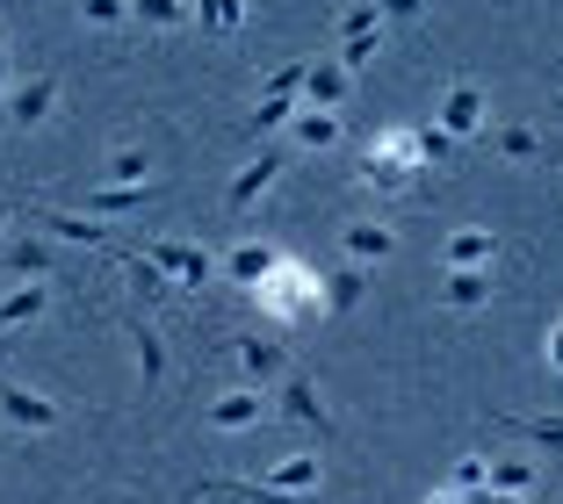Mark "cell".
<instances>
[{
    "instance_id": "1",
    "label": "cell",
    "mask_w": 563,
    "mask_h": 504,
    "mask_svg": "<svg viewBox=\"0 0 563 504\" xmlns=\"http://www.w3.org/2000/svg\"><path fill=\"white\" fill-rule=\"evenodd\" d=\"M261 310H267V317H282V332L311 325L318 310H325V289H318V275L303 260H275L261 275Z\"/></svg>"
},
{
    "instance_id": "2",
    "label": "cell",
    "mask_w": 563,
    "mask_h": 504,
    "mask_svg": "<svg viewBox=\"0 0 563 504\" xmlns=\"http://www.w3.org/2000/svg\"><path fill=\"white\" fill-rule=\"evenodd\" d=\"M282 166H289V152H282V145H275V152H261V159H246V166H239V180L224 188V210H232V216H246L253 202H261L267 188L282 180Z\"/></svg>"
},
{
    "instance_id": "3",
    "label": "cell",
    "mask_w": 563,
    "mask_h": 504,
    "mask_svg": "<svg viewBox=\"0 0 563 504\" xmlns=\"http://www.w3.org/2000/svg\"><path fill=\"white\" fill-rule=\"evenodd\" d=\"M145 260L159 267V275H174V281H181V289H202V281L217 275V260H210V253H202V245H181V238H166V245H152Z\"/></svg>"
},
{
    "instance_id": "4",
    "label": "cell",
    "mask_w": 563,
    "mask_h": 504,
    "mask_svg": "<svg viewBox=\"0 0 563 504\" xmlns=\"http://www.w3.org/2000/svg\"><path fill=\"white\" fill-rule=\"evenodd\" d=\"M282 411H289L311 439H325V447L340 439V425L325 418V404H318V390H311V374H289V382H282Z\"/></svg>"
},
{
    "instance_id": "5",
    "label": "cell",
    "mask_w": 563,
    "mask_h": 504,
    "mask_svg": "<svg viewBox=\"0 0 563 504\" xmlns=\"http://www.w3.org/2000/svg\"><path fill=\"white\" fill-rule=\"evenodd\" d=\"M224 354H232L239 368H246V382H253V390L282 374V339H253V332H224Z\"/></svg>"
},
{
    "instance_id": "6",
    "label": "cell",
    "mask_w": 563,
    "mask_h": 504,
    "mask_svg": "<svg viewBox=\"0 0 563 504\" xmlns=\"http://www.w3.org/2000/svg\"><path fill=\"white\" fill-rule=\"evenodd\" d=\"M159 195H166V173L159 180H131V188H101V195L80 202V210L87 216H131V210H152Z\"/></svg>"
},
{
    "instance_id": "7",
    "label": "cell",
    "mask_w": 563,
    "mask_h": 504,
    "mask_svg": "<svg viewBox=\"0 0 563 504\" xmlns=\"http://www.w3.org/2000/svg\"><path fill=\"white\" fill-rule=\"evenodd\" d=\"M131 339H137V390H159L166 382V339H159V325L152 317H131Z\"/></svg>"
},
{
    "instance_id": "8",
    "label": "cell",
    "mask_w": 563,
    "mask_h": 504,
    "mask_svg": "<svg viewBox=\"0 0 563 504\" xmlns=\"http://www.w3.org/2000/svg\"><path fill=\"white\" fill-rule=\"evenodd\" d=\"M347 101V66L340 58H311V80H303V109H340Z\"/></svg>"
},
{
    "instance_id": "9",
    "label": "cell",
    "mask_w": 563,
    "mask_h": 504,
    "mask_svg": "<svg viewBox=\"0 0 563 504\" xmlns=\"http://www.w3.org/2000/svg\"><path fill=\"white\" fill-rule=\"evenodd\" d=\"M477 123H484V94L477 87H448L441 94V131L448 137H477Z\"/></svg>"
},
{
    "instance_id": "10",
    "label": "cell",
    "mask_w": 563,
    "mask_h": 504,
    "mask_svg": "<svg viewBox=\"0 0 563 504\" xmlns=\"http://www.w3.org/2000/svg\"><path fill=\"white\" fill-rule=\"evenodd\" d=\"M0 418L15 425V433H44V425L58 418V404H51V396H30V390H0Z\"/></svg>"
},
{
    "instance_id": "11",
    "label": "cell",
    "mask_w": 563,
    "mask_h": 504,
    "mask_svg": "<svg viewBox=\"0 0 563 504\" xmlns=\"http://www.w3.org/2000/svg\"><path fill=\"white\" fill-rule=\"evenodd\" d=\"M44 310H51V275H30V289H15L8 303H0V332L30 325V317H44Z\"/></svg>"
},
{
    "instance_id": "12",
    "label": "cell",
    "mask_w": 563,
    "mask_h": 504,
    "mask_svg": "<svg viewBox=\"0 0 563 504\" xmlns=\"http://www.w3.org/2000/svg\"><path fill=\"white\" fill-rule=\"evenodd\" d=\"M340 245H347L354 260H390V253H398V231H383V224H347V231H340Z\"/></svg>"
},
{
    "instance_id": "13",
    "label": "cell",
    "mask_w": 563,
    "mask_h": 504,
    "mask_svg": "<svg viewBox=\"0 0 563 504\" xmlns=\"http://www.w3.org/2000/svg\"><path fill=\"white\" fill-rule=\"evenodd\" d=\"M51 101H58V87H51V80H22L15 101H8V115L30 131V123H44V115H51Z\"/></svg>"
},
{
    "instance_id": "14",
    "label": "cell",
    "mask_w": 563,
    "mask_h": 504,
    "mask_svg": "<svg viewBox=\"0 0 563 504\" xmlns=\"http://www.w3.org/2000/svg\"><path fill=\"white\" fill-rule=\"evenodd\" d=\"M332 137H340V109H303V101H297V145L325 152Z\"/></svg>"
},
{
    "instance_id": "15",
    "label": "cell",
    "mask_w": 563,
    "mask_h": 504,
    "mask_svg": "<svg viewBox=\"0 0 563 504\" xmlns=\"http://www.w3.org/2000/svg\"><path fill=\"white\" fill-rule=\"evenodd\" d=\"M492 260H498L492 231H455V238H448V267H492Z\"/></svg>"
},
{
    "instance_id": "16",
    "label": "cell",
    "mask_w": 563,
    "mask_h": 504,
    "mask_svg": "<svg viewBox=\"0 0 563 504\" xmlns=\"http://www.w3.org/2000/svg\"><path fill=\"white\" fill-rule=\"evenodd\" d=\"M261 411H267V396L253 390V382H239L232 396H217V411H210V418H217V425H253Z\"/></svg>"
},
{
    "instance_id": "17",
    "label": "cell",
    "mask_w": 563,
    "mask_h": 504,
    "mask_svg": "<svg viewBox=\"0 0 563 504\" xmlns=\"http://www.w3.org/2000/svg\"><path fill=\"white\" fill-rule=\"evenodd\" d=\"M492 289H498V281L484 275V267H455V281H448V303H455V310H477V303H492Z\"/></svg>"
},
{
    "instance_id": "18",
    "label": "cell",
    "mask_w": 563,
    "mask_h": 504,
    "mask_svg": "<svg viewBox=\"0 0 563 504\" xmlns=\"http://www.w3.org/2000/svg\"><path fill=\"white\" fill-rule=\"evenodd\" d=\"M196 15L210 36H239L246 30V0H196Z\"/></svg>"
},
{
    "instance_id": "19",
    "label": "cell",
    "mask_w": 563,
    "mask_h": 504,
    "mask_svg": "<svg viewBox=\"0 0 563 504\" xmlns=\"http://www.w3.org/2000/svg\"><path fill=\"white\" fill-rule=\"evenodd\" d=\"M506 433L514 439H542V447H563V418H528V411H506Z\"/></svg>"
},
{
    "instance_id": "20",
    "label": "cell",
    "mask_w": 563,
    "mask_h": 504,
    "mask_svg": "<svg viewBox=\"0 0 563 504\" xmlns=\"http://www.w3.org/2000/svg\"><path fill=\"white\" fill-rule=\"evenodd\" d=\"M0 267H8V275H51V245H36V238H15L8 253H0Z\"/></svg>"
},
{
    "instance_id": "21",
    "label": "cell",
    "mask_w": 563,
    "mask_h": 504,
    "mask_svg": "<svg viewBox=\"0 0 563 504\" xmlns=\"http://www.w3.org/2000/svg\"><path fill=\"white\" fill-rule=\"evenodd\" d=\"M267 267H275V253H267V245H239L232 260H224V275L232 281H246V289H261V275Z\"/></svg>"
},
{
    "instance_id": "22",
    "label": "cell",
    "mask_w": 563,
    "mask_h": 504,
    "mask_svg": "<svg viewBox=\"0 0 563 504\" xmlns=\"http://www.w3.org/2000/svg\"><path fill=\"white\" fill-rule=\"evenodd\" d=\"M354 36H383V8L376 0H354L347 15H340V44H354Z\"/></svg>"
},
{
    "instance_id": "23",
    "label": "cell",
    "mask_w": 563,
    "mask_h": 504,
    "mask_svg": "<svg viewBox=\"0 0 563 504\" xmlns=\"http://www.w3.org/2000/svg\"><path fill=\"white\" fill-rule=\"evenodd\" d=\"M109 180H117V188H131V180H159V166H152V152H117V159H109Z\"/></svg>"
},
{
    "instance_id": "24",
    "label": "cell",
    "mask_w": 563,
    "mask_h": 504,
    "mask_svg": "<svg viewBox=\"0 0 563 504\" xmlns=\"http://www.w3.org/2000/svg\"><path fill=\"white\" fill-rule=\"evenodd\" d=\"M44 231H58V238H73V245H109V231H101V224H87V216H58V210L44 216Z\"/></svg>"
},
{
    "instance_id": "25",
    "label": "cell",
    "mask_w": 563,
    "mask_h": 504,
    "mask_svg": "<svg viewBox=\"0 0 563 504\" xmlns=\"http://www.w3.org/2000/svg\"><path fill=\"white\" fill-rule=\"evenodd\" d=\"M267 483H275V490H311V483H318V461H311V455H289L275 475H267Z\"/></svg>"
},
{
    "instance_id": "26",
    "label": "cell",
    "mask_w": 563,
    "mask_h": 504,
    "mask_svg": "<svg viewBox=\"0 0 563 504\" xmlns=\"http://www.w3.org/2000/svg\"><path fill=\"white\" fill-rule=\"evenodd\" d=\"M137 22L145 30H174L181 22V0H137Z\"/></svg>"
},
{
    "instance_id": "27",
    "label": "cell",
    "mask_w": 563,
    "mask_h": 504,
    "mask_svg": "<svg viewBox=\"0 0 563 504\" xmlns=\"http://www.w3.org/2000/svg\"><path fill=\"white\" fill-rule=\"evenodd\" d=\"M498 152H506V159H534V152H542V137H534L528 123H514V131L498 137Z\"/></svg>"
},
{
    "instance_id": "28",
    "label": "cell",
    "mask_w": 563,
    "mask_h": 504,
    "mask_svg": "<svg viewBox=\"0 0 563 504\" xmlns=\"http://www.w3.org/2000/svg\"><path fill=\"white\" fill-rule=\"evenodd\" d=\"M484 483H492V461H477V455H470V461H455V490H463V497H477Z\"/></svg>"
},
{
    "instance_id": "29",
    "label": "cell",
    "mask_w": 563,
    "mask_h": 504,
    "mask_svg": "<svg viewBox=\"0 0 563 504\" xmlns=\"http://www.w3.org/2000/svg\"><path fill=\"white\" fill-rule=\"evenodd\" d=\"M492 490H528V461H492Z\"/></svg>"
},
{
    "instance_id": "30",
    "label": "cell",
    "mask_w": 563,
    "mask_h": 504,
    "mask_svg": "<svg viewBox=\"0 0 563 504\" xmlns=\"http://www.w3.org/2000/svg\"><path fill=\"white\" fill-rule=\"evenodd\" d=\"M80 15L95 22V30H117V22H123V0H80Z\"/></svg>"
},
{
    "instance_id": "31",
    "label": "cell",
    "mask_w": 563,
    "mask_h": 504,
    "mask_svg": "<svg viewBox=\"0 0 563 504\" xmlns=\"http://www.w3.org/2000/svg\"><path fill=\"white\" fill-rule=\"evenodd\" d=\"M376 8H383V22H412L427 0H376Z\"/></svg>"
},
{
    "instance_id": "32",
    "label": "cell",
    "mask_w": 563,
    "mask_h": 504,
    "mask_svg": "<svg viewBox=\"0 0 563 504\" xmlns=\"http://www.w3.org/2000/svg\"><path fill=\"white\" fill-rule=\"evenodd\" d=\"M354 295H362V275H347V281H332V289H325V303H340V310H347Z\"/></svg>"
},
{
    "instance_id": "33",
    "label": "cell",
    "mask_w": 563,
    "mask_h": 504,
    "mask_svg": "<svg viewBox=\"0 0 563 504\" xmlns=\"http://www.w3.org/2000/svg\"><path fill=\"white\" fill-rule=\"evenodd\" d=\"M549 368H563V325L549 332Z\"/></svg>"
},
{
    "instance_id": "34",
    "label": "cell",
    "mask_w": 563,
    "mask_h": 504,
    "mask_svg": "<svg viewBox=\"0 0 563 504\" xmlns=\"http://www.w3.org/2000/svg\"><path fill=\"white\" fill-rule=\"evenodd\" d=\"M0 101H8V51H0Z\"/></svg>"
},
{
    "instance_id": "35",
    "label": "cell",
    "mask_w": 563,
    "mask_h": 504,
    "mask_svg": "<svg viewBox=\"0 0 563 504\" xmlns=\"http://www.w3.org/2000/svg\"><path fill=\"white\" fill-rule=\"evenodd\" d=\"M0 224H8V210H0Z\"/></svg>"
},
{
    "instance_id": "36",
    "label": "cell",
    "mask_w": 563,
    "mask_h": 504,
    "mask_svg": "<svg viewBox=\"0 0 563 504\" xmlns=\"http://www.w3.org/2000/svg\"><path fill=\"white\" fill-rule=\"evenodd\" d=\"M0 354H8V346H0Z\"/></svg>"
}]
</instances>
